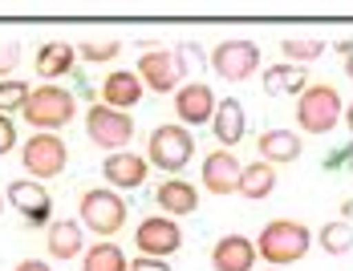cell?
I'll return each instance as SVG.
<instances>
[{
  "instance_id": "1",
  "label": "cell",
  "mask_w": 353,
  "mask_h": 271,
  "mask_svg": "<svg viewBox=\"0 0 353 271\" xmlns=\"http://www.w3.org/2000/svg\"><path fill=\"white\" fill-rule=\"evenodd\" d=\"M313 247V231L301 223V219H272L260 239H256V255L268 259L272 268H288V263H301Z\"/></svg>"
},
{
  "instance_id": "2",
  "label": "cell",
  "mask_w": 353,
  "mask_h": 271,
  "mask_svg": "<svg viewBox=\"0 0 353 271\" xmlns=\"http://www.w3.org/2000/svg\"><path fill=\"white\" fill-rule=\"evenodd\" d=\"M21 113H25V122L33 126L37 134H57V130H65L77 118V98L65 85H37Z\"/></svg>"
},
{
  "instance_id": "3",
  "label": "cell",
  "mask_w": 353,
  "mask_h": 271,
  "mask_svg": "<svg viewBox=\"0 0 353 271\" xmlns=\"http://www.w3.org/2000/svg\"><path fill=\"white\" fill-rule=\"evenodd\" d=\"M341 118H345V105H341L337 85H329V81H313L296 98V126L305 134H329Z\"/></svg>"
},
{
  "instance_id": "4",
  "label": "cell",
  "mask_w": 353,
  "mask_h": 271,
  "mask_svg": "<svg viewBox=\"0 0 353 271\" xmlns=\"http://www.w3.org/2000/svg\"><path fill=\"white\" fill-rule=\"evenodd\" d=\"M77 215H81V227H90L98 239H110L126 227V203L118 191L98 186V191H81L77 199Z\"/></svg>"
},
{
  "instance_id": "5",
  "label": "cell",
  "mask_w": 353,
  "mask_h": 271,
  "mask_svg": "<svg viewBox=\"0 0 353 271\" xmlns=\"http://www.w3.org/2000/svg\"><path fill=\"white\" fill-rule=\"evenodd\" d=\"M146 162L159 170H167V174H179V170L191 162V154H195V138L187 126H179V122H167V126H154L150 138H146Z\"/></svg>"
},
{
  "instance_id": "6",
  "label": "cell",
  "mask_w": 353,
  "mask_h": 271,
  "mask_svg": "<svg viewBox=\"0 0 353 271\" xmlns=\"http://www.w3.org/2000/svg\"><path fill=\"white\" fill-rule=\"evenodd\" d=\"M139 81L146 89H154V94H175L179 85H183V77H187V57H183V49H146L139 57Z\"/></svg>"
},
{
  "instance_id": "7",
  "label": "cell",
  "mask_w": 353,
  "mask_h": 271,
  "mask_svg": "<svg viewBox=\"0 0 353 271\" xmlns=\"http://www.w3.org/2000/svg\"><path fill=\"white\" fill-rule=\"evenodd\" d=\"M85 138H90L98 150L118 154V150H126L130 138H134V118L122 113V109H110V105H90V113H85Z\"/></svg>"
},
{
  "instance_id": "8",
  "label": "cell",
  "mask_w": 353,
  "mask_h": 271,
  "mask_svg": "<svg viewBox=\"0 0 353 271\" xmlns=\"http://www.w3.org/2000/svg\"><path fill=\"white\" fill-rule=\"evenodd\" d=\"M21 166H25V174L49 182L70 166V146L61 142V134H33L21 146Z\"/></svg>"
},
{
  "instance_id": "9",
  "label": "cell",
  "mask_w": 353,
  "mask_h": 271,
  "mask_svg": "<svg viewBox=\"0 0 353 271\" xmlns=\"http://www.w3.org/2000/svg\"><path fill=\"white\" fill-rule=\"evenodd\" d=\"M212 69L223 77V81H248V77H256V69H260V45L256 41H244V36H232V41H219L212 49Z\"/></svg>"
},
{
  "instance_id": "10",
  "label": "cell",
  "mask_w": 353,
  "mask_h": 271,
  "mask_svg": "<svg viewBox=\"0 0 353 271\" xmlns=\"http://www.w3.org/2000/svg\"><path fill=\"white\" fill-rule=\"evenodd\" d=\"M134 247L139 255H150V259H167L183 247V231L171 215H150L134 227Z\"/></svg>"
},
{
  "instance_id": "11",
  "label": "cell",
  "mask_w": 353,
  "mask_h": 271,
  "mask_svg": "<svg viewBox=\"0 0 353 271\" xmlns=\"http://www.w3.org/2000/svg\"><path fill=\"white\" fill-rule=\"evenodd\" d=\"M215 105L219 102H215L212 85H203V81H183L175 89V118H179V126H187V130L212 126Z\"/></svg>"
},
{
  "instance_id": "12",
  "label": "cell",
  "mask_w": 353,
  "mask_h": 271,
  "mask_svg": "<svg viewBox=\"0 0 353 271\" xmlns=\"http://www.w3.org/2000/svg\"><path fill=\"white\" fill-rule=\"evenodd\" d=\"M8 203L25 215L29 227H49L53 223V195L45 191V182H8Z\"/></svg>"
},
{
  "instance_id": "13",
  "label": "cell",
  "mask_w": 353,
  "mask_h": 271,
  "mask_svg": "<svg viewBox=\"0 0 353 271\" xmlns=\"http://www.w3.org/2000/svg\"><path fill=\"white\" fill-rule=\"evenodd\" d=\"M240 174H244V166H240V158L232 154V150H212L208 158H203V191L208 195H240Z\"/></svg>"
},
{
  "instance_id": "14",
  "label": "cell",
  "mask_w": 353,
  "mask_h": 271,
  "mask_svg": "<svg viewBox=\"0 0 353 271\" xmlns=\"http://www.w3.org/2000/svg\"><path fill=\"white\" fill-rule=\"evenodd\" d=\"M146 170L150 162L134 154V150H118V154H110L106 162H102V174H106L110 191H139L142 182H146Z\"/></svg>"
},
{
  "instance_id": "15",
  "label": "cell",
  "mask_w": 353,
  "mask_h": 271,
  "mask_svg": "<svg viewBox=\"0 0 353 271\" xmlns=\"http://www.w3.org/2000/svg\"><path fill=\"white\" fill-rule=\"evenodd\" d=\"M142 94H146V85L139 81V73L134 69H114L106 81H102V105L110 109H134L142 102Z\"/></svg>"
},
{
  "instance_id": "16",
  "label": "cell",
  "mask_w": 353,
  "mask_h": 271,
  "mask_svg": "<svg viewBox=\"0 0 353 271\" xmlns=\"http://www.w3.org/2000/svg\"><path fill=\"white\" fill-rule=\"evenodd\" d=\"M215 271H252L256 268V243L248 235H223L212 247Z\"/></svg>"
},
{
  "instance_id": "17",
  "label": "cell",
  "mask_w": 353,
  "mask_h": 271,
  "mask_svg": "<svg viewBox=\"0 0 353 271\" xmlns=\"http://www.w3.org/2000/svg\"><path fill=\"white\" fill-rule=\"evenodd\" d=\"M256 150L268 166H288V162L301 158L305 146H301V134H292V130H264L256 138Z\"/></svg>"
},
{
  "instance_id": "18",
  "label": "cell",
  "mask_w": 353,
  "mask_h": 271,
  "mask_svg": "<svg viewBox=\"0 0 353 271\" xmlns=\"http://www.w3.org/2000/svg\"><path fill=\"white\" fill-rule=\"evenodd\" d=\"M248 122H244V105L236 102V98H223V102L215 105V118H212V134L219 142V150H232L240 138H244Z\"/></svg>"
},
{
  "instance_id": "19",
  "label": "cell",
  "mask_w": 353,
  "mask_h": 271,
  "mask_svg": "<svg viewBox=\"0 0 353 271\" xmlns=\"http://www.w3.org/2000/svg\"><path fill=\"white\" fill-rule=\"evenodd\" d=\"M154 203L163 215H195L199 210V191L191 186V182H183V178H171V182H159V191H154Z\"/></svg>"
},
{
  "instance_id": "20",
  "label": "cell",
  "mask_w": 353,
  "mask_h": 271,
  "mask_svg": "<svg viewBox=\"0 0 353 271\" xmlns=\"http://www.w3.org/2000/svg\"><path fill=\"white\" fill-rule=\"evenodd\" d=\"M33 65H37V77H41V81H57V77L73 73V65H77V49L65 45V41H49V45L37 49Z\"/></svg>"
},
{
  "instance_id": "21",
  "label": "cell",
  "mask_w": 353,
  "mask_h": 271,
  "mask_svg": "<svg viewBox=\"0 0 353 271\" xmlns=\"http://www.w3.org/2000/svg\"><path fill=\"white\" fill-rule=\"evenodd\" d=\"M45 247H49V255L53 259H77L81 251H85V243H81V223L77 219H61V223H49V231H45Z\"/></svg>"
},
{
  "instance_id": "22",
  "label": "cell",
  "mask_w": 353,
  "mask_h": 271,
  "mask_svg": "<svg viewBox=\"0 0 353 271\" xmlns=\"http://www.w3.org/2000/svg\"><path fill=\"white\" fill-rule=\"evenodd\" d=\"M313 81H309V69H301V65H268L264 69V89L272 94V98H281V94H305Z\"/></svg>"
},
{
  "instance_id": "23",
  "label": "cell",
  "mask_w": 353,
  "mask_h": 271,
  "mask_svg": "<svg viewBox=\"0 0 353 271\" xmlns=\"http://www.w3.org/2000/svg\"><path fill=\"white\" fill-rule=\"evenodd\" d=\"M272 191H276V166H268L264 158L252 162V166H244V174H240V195H244V199L260 203V199H268Z\"/></svg>"
},
{
  "instance_id": "24",
  "label": "cell",
  "mask_w": 353,
  "mask_h": 271,
  "mask_svg": "<svg viewBox=\"0 0 353 271\" xmlns=\"http://www.w3.org/2000/svg\"><path fill=\"white\" fill-rule=\"evenodd\" d=\"M126 251L118 247V243H94V247H85V255H81V271H126Z\"/></svg>"
},
{
  "instance_id": "25",
  "label": "cell",
  "mask_w": 353,
  "mask_h": 271,
  "mask_svg": "<svg viewBox=\"0 0 353 271\" xmlns=\"http://www.w3.org/2000/svg\"><path fill=\"white\" fill-rule=\"evenodd\" d=\"M281 53H284V61H288V65L309 69L313 61H321V53H325V41H317V36H284Z\"/></svg>"
},
{
  "instance_id": "26",
  "label": "cell",
  "mask_w": 353,
  "mask_h": 271,
  "mask_svg": "<svg viewBox=\"0 0 353 271\" xmlns=\"http://www.w3.org/2000/svg\"><path fill=\"white\" fill-rule=\"evenodd\" d=\"M321 251L325 255H345V251H353V223H345V219L325 223L321 227Z\"/></svg>"
},
{
  "instance_id": "27",
  "label": "cell",
  "mask_w": 353,
  "mask_h": 271,
  "mask_svg": "<svg viewBox=\"0 0 353 271\" xmlns=\"http://www.w3.org/2000/svg\"><path fill=\"white\" fill-rule=\"evenodd\" d=\"M29 81H17V77H8V81H0V113H21L25 102H29Z\"/></svg>"
},
{
  "instance_id": "28",
  "label": "cell",
  "mask_w": 353,
  "mask_h": 271,
  "mask_svg": "<svg viewBox=\"0 0 353 271\" xmlns=\"http://www.w3.org/2000/svg\"><path fill=\"white\" fill-rule=\"evenodd\" d=\"M118 53H122V41H114V36H110V41H81V45H77V57H81V61H90V65L114 61Z\"/></svg>"
},
{
  "instance_id": "29",
  "label": "cell",
  "mask_w": 353,
  "mask_h": 271,
  "mask_svg": "<svg viewBox=\"0 0 353 271\" xmlns=\"http://www.w3.org/2000/svg\"><path fill=\"white\" fill-rule=\"evenodd\" d=\"M21 65V49H17V41H4L0 45V81H8V73Z\"/></svg>"
},
{
  "instance_id": "30",
  "label": "cell",
  "mask_w": 353,
  "mask_h": 271,
  "mask_svg": "<svg viewBox=\"0 0 353 271\" xmlns=\"http://www.w3.org/2000/svg\"><path fill=\"white\" fill-rule=\"evenodd\" d=\"M8 150H17V126H12L8 113H0V158H4Z\"/></svg>"
},
{
  "instance_id": "31",
  "label": "cell",
  "mask_w": 353,
  "mask_h": 271,
  "mask_svg": "<svg viewBox=\"0 0 353 271\" xmlns=\"http://www.w3.org/2000/svg\"><path fill=\"white\" fill-rule=\"evenodd\" d=\"M126 271H171L167 259H150V255H139V259H130V268Z\"/></svg>"
},
{
  "instance_id": "32",
  "label": "cell",
  "mask_w": 353,
  "mask_h": 271,
  "mask_svg": "<svg viewBox=\"0 0 353 271\" xmlns=\"http://www.w3.org/2000/svg\"><path fill=\"white\" fill-rule=\"evenodd\" d=\"M12 271H53V268H49L45 259H21V263H17Z\"/></svg>"
},
{
  "instance_id": "33",
  "label": "cell",
  "mask_w": 353,
  "mask_h": 271,
  "mask_svg": "<svg viewBox=\"0 0 353 271\" xmlns=\"http://www.w3.org/2000/svg\"><path fill=\"white\" fill-rule=\"evenodd\" d=\"M337 53L345 57V73H353V45H350V41H341V45H337Z\"/></svg>"
},
{
  "instance_id": "34",
  "label": "cell",
  "mask_w": 353,
  "mask_h": 271,
  "mask_svg": "<svg viewBox=\"0 0 353 271\" xmlns=\"http://www.w3.org/2000/svg\"><path fill=\"white\" fill-rule=\"evenodd\" d=\"M0 215H4V195H0Z\"/></svg>"
},
{
  "instance_id": "35",
  "label": "cell",
  "mask_w": 353,
  "mask_h": 271,
  "mask_svg": "<svg viewBox=\"0 0 353 271\" xmlns=\"http://www.w3.org/2000/svg\"><path fill=\"white\" fill-rule=\"evenodd\" d=\"M264 271H281V268H264Z\"/></svg>"
}]
</instances>
